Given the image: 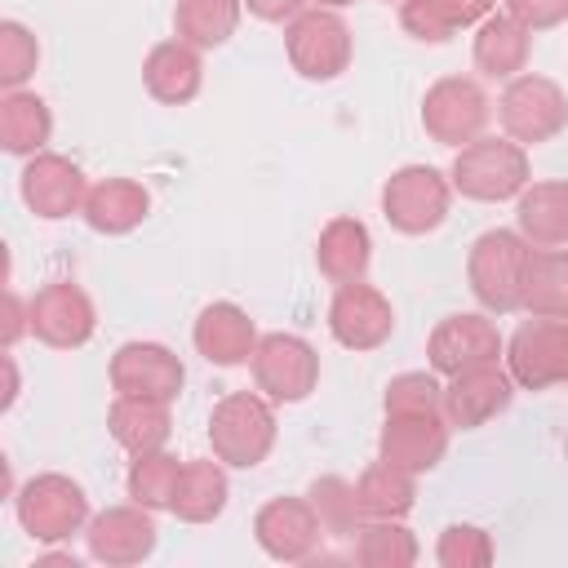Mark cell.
Segmentation results:
<instances>
[{
    "mask_svg": "<svg viewBox=\"0 0 568 568\" xmlns=\"http://www.w3.org/2000/svg\"><path fill=\"white\" fill-rule=\"evenodd\" d=\"M22 328L31 333V306H22L18 293H4V346H13Z\"/></svg>",
    "mask_w": 568,
    "mask_h": 568,
    "instance_id": "40",
    "label": "cell"
},
{
    "mask_svg": "<svg viewBox=\"0 0 568 568\" xmlns=\"http://www.w3.org/2000/svg\"><path fill=\"white\" fill-rule=\"evenodd\" d=\"M284 53L302 80H337L351 67V27L337 9H302L284 27Z\"/></svg>",
    "mask_w": 568,
    "mask_h": 568,
    "instance_id": "5",
    "label": "cell"
},
{
    "mask_svg": "<svg viewBox=\"0 0 568 568\" xmlns=\"http://www.w3.org/2000/svg\"><path fill=\"white\" fill-rule=\"evenodd\" d=\"M373 240L359 217H333L315 240V266L328 284H355L368 275Z\"/></svg>",
    "mask_w": 568,
    "mask_h": 568,
    "instance_id": "25",
    "label": "cell"
},
{
    "mask_svg": "<svg viewBox=\"0 0 568 568\" xmlns=\"http://www.w3.org/2000/svg\"><path fill=\"white\" fill-rule=\"evenodd\" d=\"M519 311L541 320H568V253L564 248H532Z\"/></svg>",
    "mask_w": 568,
    "mask_h": 568,
    "instance_id": "29",
    "label": "cell"
},
{
    "mask_svg": "<svg viewBox=\"0 0 568 568\" xmlns=\"http://www.w3.org/2000/svg\"><path fill=\"white\" fill-rule=\"evenodd\" d=\"M226 497H231L226 462H217V457H191V462H182V479H178V493H173V506L169 510L182 524H213L226 510Z\"/></svg>",
    "mask_w": 568,
    "mask_h": 568,
    "instance_id": "27",
    "label": "cell"
},
{
    "mask_svg": "<svg viewBox=\"0 0 568 568\" xmlns=\"http://www.w3.org/2000/svg\"><path fill=\"white\" fill-rule=\"evenodd\" d=\"M142 84L155 102L164 106H182L200 93L204 84V62H200V49H191L186 40H164L146 53L142 62Z\"/></svg>",
    "mask_w": 568,
    "mask_h": 568,
    "instance_id": "21",
    "label": "cell"
},
{
    "mask_svg": "<svg viewBox=\"0 0 568 568\" xmlns=\"http://www.w3.org/2000/svg\"><path fill=\"white\" fill-rule=\"evenodd\" d=\"M209 444H213V457L235 466V470L262 466L266 453L275 448V408H271V399L253 395V390L222 395L209 413Z\"/></svg>",
    "mask_w": 568,
    "mask_h": 568,
    "instance_id": "3",
    "label": "cell"
},
{
    "mask_svg": "<svg viewBox=\"0 0 568 568\" xmlns=\"http://www.w3.org/2000/svg\"><path fill=\"white\" fill-rule=\"evenodd\" d=\"M497 115H501L506 138H515L519 146H537V142H550L555 133H564L568 93L550 75H515V80H506V89L497 98Z\"/></svg>",
    "mask_w": 568,
    "mask_h": 568,
    "instance_id": "6",
    "label": "cell"
},
{
    "mask_svg": "<svg viewBox=\"0 0 568 568\" xmlns=\"http://www.w3.org/2000/svg\"><path fill=\"white\" fill-rule=\"evenodd\" d=\"M506 373L524 390L568 382V320H524L506 342Z\"/></svg>",
    "mask_w": 568,
    "mask_h": 568,
    "instance_id": "10",
    "label": "cell"
},
{
    "mask_svg": "<svg viewBox=\"0 0 568 568\" xmlns=\"http://www.w3.org/2000/svg\"><path fill=\"white\" fill-rule=\"evenodd\" d=\"M448 182L457 195L479 200V204L519 200V191L532 182L528 178V151L515 138H475V142L457 146Z\"/></svg>",
    "mask_w": 568,
    "mask_h": 568,
    "instance_id": "1",
    "label": "cell"
},
{
    "mask_svg": "<svg viewBox=\"0 0 568 568\" xmlns=\"http://www.w3.org/2000/svg\"><path fill=\"white\" fill-rule=\"evenodd\" d=\"M155 510L129 501V506H106L98 510L89 524H84V546H89V559L106 564V568H129V564H142L151 559L155 541H160V528L151 519Z\"/></svg>",
    "mask_w": 568,
    "mask_h": 568,
    "instance_id": "11",
    "label": "cell"
},
{
    "mask_svg": "<svg viewBox=\"0 0 568 568\" xmlns=\"http://www.w3.org/2000/svg\"><path fill=\"white\" fill-rule=\"evenodd\" d=\"M244 0H178L173 4V31L191 49H217L235 36Z\"/></svg>",
    "mask_w": 568,
    "mask_h": 568,
    "instance_id": "31",
    "label": "cell"
},
{
    "mask_svg": "<svg viewBox=\"0 0 568 568\" xmlns=\"http://www.w3.org/2000/svg\"><path fill=\"white\" fill-rule=\"evenodd\" d=\"M244 9L262 22H288L302 13V0H244Z\"/></svg>",
    "mask_w": 568,
    "mask_h": 568,
    "instance_id": "41",
    "label": "cell"
},
{
    "mask_svg": "<svg viewBox=\"0 0 568 568\" xmlns=\"http://www.w3.org/2000/svg\"><path fill=\"white\" fill-rule=\"evenodd\" d=\"M253 382L271 404H302L320 386V355L297 333H266L253 351Z\"/></svg>",
    "mask_w": 568,
    "mask_h": 568,
    "instance_id": "8",
    "label": "cell"
},
{
    "mask_svg": "<svg viewBox=\"0 0 568 568\" xmlns=\"http://www.w3.org/2000/svg\"><path fill=\"white\" fill-rule=\"evenodd\" d=\"M13 515L31 541H67L89 524V493L71 475L44 470L13 493Z\"/></svg>",
    "mask_w": 568,
    "mask_h": 568,
    "instance_id": "4",
    "label": "cell"
},
{
    "mask_svg": "<svg viewBox=\"0 0 568 568\" xmlns=\"http://www.w3.org/2000/svg\"><path fill=\"white\" fill-rule=\"evenodd\" d=\"M488 115H493L488 93L479 89V80H466V75H444L422 98V129L439 146H466L484 138Z\"/></svg>",
    "mask_w": 568,
    "mask_h": 568,
    "instance_id": "9",
    "label": "cell"
},
{
    "mask_svg": "<svg viewBox=\"0 0 568 568\" xmlns=\"http://www.w3.org/2000/svg\"><path fill=\"white\" fill-rule=\"evenodd\" d=\"M191 342L195 351L217 364V368H235V364H248L253 351H257V328L248 320L244 306L235 302H209L200 315H195V328H191Z\"/></svg>",
    "mask_w": 568,
    "mask_h": 568,
    "instance_id": "20",
    "label": "cell"
},
{
    "mask_svg": "<svg viewBox=\"0 0 568 568\" xmlns=\"http://www.w3.org/2000/svg\"><path fill=\"white\" fill-rule=\"evenodd\" d=\"M515 231L532 248L568 244V182H528L515 204Z\"/></svg>",
    "mask_w": 568,
    "mask_h": 568,
    "instance_id": "24",
    "label": "cell"
},
{
    "mask_svg": "<svg viewBox=\"0 0 568 568\" xmlns=\"http://www.w3.org/2000/svg\"><path fill=\"white\" fill-rule=\"evenodd\" d=\"M351 555L364 568H408L417 564V537L399 519H364Z\"/></svg>",
    "mask_w": 568,
    "mask_h": 568,
    "instance_id": "32",
    "label": "cell"
},
{
    "mask_svg": "<svg viewBox=\"0 0 568 568\" xmlns=\"http://www.w3.org/2000/svg\"><path fill=\"white\" fill-rule=\"evenodd\" d=\"M386 417H404V413H444V386L430 373H399L386 382L382 395Z\"/></svg>",
    "mask_w": 568,
    "mask_h": 568,
    "instance_id": "35",
    "label": "cell"
},
{
    "mask_svg": "<svg viewBox=\"0 0 568 568\" xmlns=\"http://www.w3.org/2000/svg\"><path fill=\"white\" fill-rule=\"evenodd\" d=\"M306 501L315 506L324 537H355L359 524H364L359 493H355V484L342 479V475H320V479L306 488Z\"/></svg>",
    "mask_w": 568,
    "mask_h": 568,
    "instance_id": "34",
    "label": "cell"
},
{
    "mask_svg": "<svg viewBox=\"0 0 568 568\" xmlns=\"http://www.w3.org/2000/svg\"><path fill=\"white\" fill-rule=\"evenodd\" d=\"M506 13L519 18L528 31H550L568 22V0H506Z\"/></svg>",
    "mask_w": 568,
    "mask_h": 568,
    "instance_id": "38",
    "label": "cell"
},
{
    "mask_svg": "<svg viewBox=\"0 0 568 568\" xmlns=\"http://www.w3.org/2000/svg\"><path fill=\"white\" fill-rule=\"evenodd\" d=\"M106 377L115 395H142V399H164V404H173L186 386L182 359L160 342H124L111 355Z\"/></svg>",
    "mask_w": 568,
    "mask_h": 568,
    "instance_id": "15",
    "label": "cell"
},
{
    "mask_svg": "<svg viewBox=\"0 0 568 568\" xmlns=\"http://www.w3.org/2000/svg\"><path fill=\"white\" fill-rule=\"evenodd\" d=\"M40 62V40L31 36V27L22 22H0V84L4 89H22L31 80Z\"/></svg>",
    "mask_w": 568,
    "mask_h": 568,
    "instance_id": "36",
    "label": "cell"
},
{
    "mask_svg": "<svg viewBox=\"0 0 568 568\" xmlns=\"http://www.w3.org/2000/svg\"><path fill=\"white\" fill-rule=\"evenodd\" d=\"M106 430L124 453H155L173 435V417L164 399H142V395H115L106 413Z\"/></svg>",
    "mask_w": 568,
    "mask_h": 568,
    "instance_id": "26",
    "label": "cell"
},
{
    "mask_svg": "<svg viewBox=\"0 0 568 568\" xmlns=\"http://www.w3.org/2000/svg\"><path fill=\"white\" fill-rule=\"evenodd\" d=\"M501 351H506V342H501L497 324L488 315H475V311L439 320L426 337V359L444 377H457V373L479 368V364H497Z\"/></svg>",
    "mask_w": 568,
    "mask_h": 568,
    "instance_id": "14",
    "label": "cell"
},
{
    "mask_svg": "<svg viewBox=\"0 0 568 568\" xmlns=\"http://www.w3.org/2000/svg\"><path fill=\"white\" fill-rule=\"evenodd\" d=\"M27 306H31V333H36V342H44L53 351H75L98 328V311H93L89 293L80 284H71V280L40 284Z\"/></svg>",
    "mask_w": 568,
    "mask_h": 568,
    "instance_id": "12",
    "label": "cell"
},
{
    "mask_svg": "<svg viewBox=\"0 0 568 568\" xmlns=\"http://www.w3.org/2000/svg\"><path fill=\"white\" fill-rule=\"evenodd\" d=\"M564 457H568V439H564Z\"/></svg>",
    "mask_w": 568,
    "mask_h": 568,
    "instance_id": "44",
    "label": "cell"
},
{
    "mask_svg": "<svg viewBox=\"0 0 568 568\" xmlns=\"http://www.w3.org/2000/svg\"><path fill=\"white\" fill-rule=\"evenodd\" d=\"M146 213H151V195L133 178H102V182H93L89 195H84V209H80V217L98 235H129L133 226H142Z\"/></svg>",
    "mask_w": 568,
    "mask_h": 568,
    "instance_id": "23",
    "label": "cell"
},
{
    "mask_svg": "<svg viewBox=\"0 0 568 568\" xmlns=\"http://www.w3.org/2000/svg\"><path fill=\"white\" fill-rule=\"evenodd\" d=\"M18 191H22V204L44 217V222H62L71 213L84 209V195H89V182L80 173V164H71L67 155H53V151H40V155H27V169L18 178Z\"/></svg>",
    "mask_w": 568,
    "mask_h": 568,
    "instance_id": "16",
    "label": "cell"
},
{
    "mask_svg": "<svg viewBox=\"0 0 568 568\" xmlns=\"http://www.w3.org/2000/svg\"><path fill=\"white\" fill-rule=\"evenodd\" d=\"M53 133V111L40 93L9 89L0 98V146L9 155H40Z\"/></svg>",
    "mask_w": 568,
    "mask_h": 568,
    "instance_id": "28",
    "label": "cell"
},
{
    "mask_svg": "<svg viewBox=\"0 0 568 568\" xmlns=\"http://www.w3.org/2000/svg\"><path fill=\"white\" fill-rule=\"evenodd\" d=\"M435 9L448 18L453 31H462V27H479L497 9V0H435Z\"/></svg>",
    "mask_w": 568,
    "mask_h": 568,
    "instance_id": "39",
    "label": "cell"
},
{
    "mask_svg": "<svg viewBox=\"0 0 568 568\" xmlns=\"http://www.w3.org/2000/svg\"><path fill=\"white\" fill-rule=\"evenodd\" d=\"M528 44H532V31H528L519 18L493 9V13L475 27L470 58H475V67H479L488 80H515V75L528 67Z\"/></svg>",
    "mask_w": 568,
    "mask_h": 568,
    "instance_id": "22",
    "label": "cell"
},
{
    "mask_svg": "<svg viewBox=\"0 0 568 568\" xmlns=\"http://www.w3.org/2000/svg\"><path fill=\"white\" fill-rule=\"evenodd\" d=\"M515 399V377L501 364H479L466 368L457 377H448L444 386V422L457 430H475L484 422H493L497 413H506Z\"/></svg>",
    "mask_w": 568,
    "mask_h": 568,
    "instance_id": "18",
    "label": "cell"
},
{
    "mask_svg": "<svg viewBox=\"0 0 568 568\" xmlns=\"http://www.w3.org/2000/svg\"><path fill=\"white\" fill-rule=\"evenodd\" d=\"M178 479H182V462L173 453L155 448V453H138L129 462L124 488H129V501H138L146 510H169L173 493H178Z\"/></svg>",
    "mask_w": 568,
    "mask_h": 568,
    "instance_id": "33",
    "label": "cell"
},
{
    "mask_svg": "<svg viewBox=\"0 0 568 568\" xmlns=\"http://www.w3.org/2000/svg\"><path fill=\"white\" fill-rule=\"evenodd\" d=\"M448 422L444 413H404V417H386L382 435H377V457L408 470V475H426L444 462L448 453Z\"/></svg>",
    "mask_w": 568,
    "mask_h": 568,
    "instance_id": "19",
    "label": "cell"
},
{
    "mask_svg": "<svg viewBox=\"0 0 568 568\" xmlns=\"http://www.w3.org/2000/svg\"><path fill=\"white\" fill-rule=\"evenodd\" d=\"M417 475L390 466V462H373L364 466V475L355 479V493H359V506H364V519H404L417 501Z\"/></svg>",
    "mask_w": 568,
    "mask_h": 568,
    "instance_id": "30",
    "label": "cell"
},
{
    "mask_svg": "<svg viewBox=\"0 0 568 568\" xmlns=\"http://www.w3.org/2000/svg\"><path fill=\"white\" fill-rule=\"evenodd\" d=\"M528 257H532V244L519 235V231H484L470 253H466V280H470V293L475 302L488 311V315H510L519 311V297H524V275H528Z\"/></svg>",
    "mask_w": 568,
    "mask_h": 568,
    "instance_id": "2",
    "label": "cell"
},
{
    "mask_svg": "<svg viewBox=\"0 0 568 568\" xmlns=\"http://www.w3.org/2000/svg\"><path fill=\"white\" fill-rule=\"evenodd\" d=\"M382 4H404V0H382Z\"/></svg>",
    "mask_w": 568,
    "mask_h": 568,
    "instance_id": "43",
    "label": "cell"
},
{
    "mask_svg": "<svg viewBox=\"0 0 568 568\" xmlns=\"http://www.w3.org/2000/svg\"><path fill=\"white\" fill-rule=\"evenodd\" d=\"M346 4H355V0H315V9H346Z\"/></svg>",
    "mask_w": 568,
    "mask_h": 568,
    "instance_id": "42",
    "label": "cell"
},
{
    "mask_svg": "<svg viewBox=\"0 0 568 568\" xmlns=\"http://www.w3.org/2000/svg\"><path fill=\"white\" fill-rule=\"evenodd\" d=\"M453 182L430 164H404L382 186V217L399 235H426L448 217Z\"/></svg>",
    "mask_w": 568,
    "mask_h": 568,
    "instance_id": "7",
    "label": "cell"
},
{
    "mask_svg": "<svg viewBox=\"0 0 568 568\" xmlns=\"http://www.w3.org/2000/svg\"><path fill=\"white\" fill-rule=\"evenodd\" d=\"M328 333L346 351H377L395 333V306L382 288H373L364 280L337 284V293L328 302Z\"/></svg>",
    "mask_w": 568,
    "mask_h": 568,
    "instance_id": "13",
    "label": "cell"
},
{
    "mask_svg": "<svg viewBox=\"0 0 568 568\" xmlns=\"http://www.w3.org/2000/svg\"><path fill=\"white\" fill-rule=\"evenodd\" d=\"M435 559L444 568H488L493 564V537L479 524H448L439 532Z\"/></svg>",
    "mask_w": 568,
    "mask_h": 568,
    "instance_id": "37",
    "label": "cell"
},
{
    "mask_svg": "<svg viewBox=\"0 0 568 568\" xmlns=\"http://www.w3.org/2000/svg\"><path fill=\"white\" fill-rule=\"evenodd\" d=\"M253 537L257 546L280 559V564H302L315 555L324 528H320V515L306 497H271L257 515H253Z\"/></svg>",
    "mask_w": 568,
    "mask_h": 568,
    "instance_id": "17",
    "label": "cell"
}]
</instances>
